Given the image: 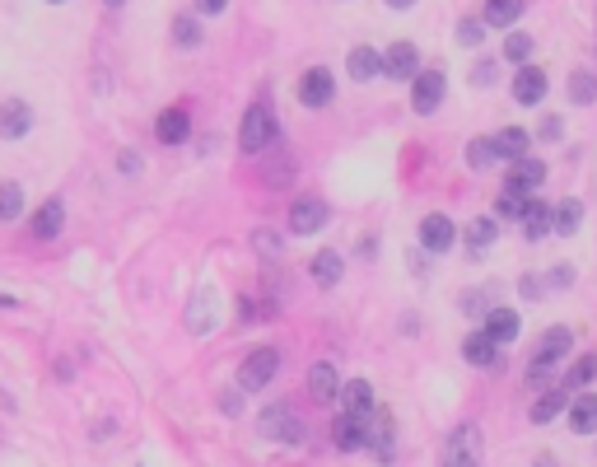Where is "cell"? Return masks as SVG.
<instances>
[{"label":"cell","instance_id":"obj_1","mask_svg":"<svg viewBox=\"0 0 597 467\" xmlns=\"http://www.w3.org/2000/svg\"><path fill=\"white\" fill-rule=\"evenodd\" d=\"M570 350H574V327H565V323L546 327L537 350H532V360H528V369H523L528 388H546L555 374H561V360H570Z\"/></svg>","mask_w":597,"mask_h":467},{"label":"cell","instance_id":"obj_27","mask_svg":"<svg viewBox=\"0 0 597 467\" xmlns=\"http://www.w3.org/2000/svg\"><path fill=\"white\" fill-rule=\"evenodd\" d=\"M28 127H33V108L24 99L0 103V140H19V136H28Z\"/></svg>","mask_w":597,"mask_h":467},{"label":"cell","instance_id":"obj_45","mask_svg":"<svg viewBox=\"0 0 597 467\" xmlns=\"http://www.w3.org/2000/svg\"><path fill=\"white\" fill-rule=\"evenodd\" d=\"M537 136H541V140H561V136H565V117H555V112L541 117V131H537Z\"/></svg>","mask_w":597,"mask_h":467},{"label":"cell","instance_id":"obj_5","mask_svg":"<svg viewBox=\"0 0 597 467\" xmlns=\"http://www.w3.org/2000/svg\"><path fill=\"white\" fill-rule=\"evenodd\" d=\"M275 374H281V350L275 346H252L243 365H238V388L243 393H262V388L275 383Z\"/></svg>","mask_w":597,"mask_h":467},{"label":"cell","instance_id":"obj_53","mask_svg":"<svg viewBox=\"0 0 597 467\" xmlns=\"http://www.w3.org/2000/svg\"><path fill=\"white\" fill-rule=\"evenodd\" d=\"M532 467H555V458H537V462H532Z\"/></svg>","mask_w":597,"mask_h":467},{"label":"cell","instance_id":"obj_7","mask_svg":"<svg viewBox=\"0 0 597 467\" xmlns=\"http://www.w3.org/2000/svg\"><path fill=\"white\" fill-rule=\"evenodd\" d=\"M416 239H420V253H425V257H448V253L458 248V224H453V215H444V211H429V215L416 224Z\"/></svg>","mask_w":597,"mask_h":467},{"label":"cell","instance_id":"obj_26","mask_svg":"<svg viewBox=\"0 0 597 467\" xmlns=\"http://www.w3.org/2000/svg\"><path fill=\"white\" fill-rule=\"evenodd\" d=\"M579 229H583V202L579 197H561L551 206V234H555V239H574Z\"/></svg>","mask_w":597,"mask_h":467},{"label":"cell","instance_id":"obj_16","mask_svg":"<svg viewBox=\"0 0 597 467\" xmlns=\"http://www.w3.org/2000/svg\"><path fill=\"white\" fill-rule=\"evenodd\" d=\"M416 70H420V47L416 43H392L387 52H383V75L387 80H396V85H411L416 80Z\"/></svg>","mask_w":597,"mask_h":467},{"label":"cell","instance_id":"obj_24","mask_svg":"<svg viewBox=\"0 0 597 467\" xmlns=\"http://www.w3.org/2000/svg\"><path fill=\"white\" fill-rule=\"evenodd\" d=\"M154 136H159V145H187L191 112L187 108H164V112H159V122H154Z\"/></svg>","mask_w":597,"mask_h":467},{"label":"cell","instance_id":"obj_38","mask_svg":"<svg viewBox=\"0 0 597 467\" xmlns=\"http://www.w3.org/2000/svg\"><path fill=\"white\" fill-rule=\"evenodd\" d=\"M24 215V187L19 182H0V220H19Z\"/></svg>","mask_w":597,"mask_h":467},{"label":"cell","instance_id":"obj_46","mask_svg":"<svg viewBox=\"0 0 597 467\" xmlns=\"http://www.w3.org/2000/svg\"><path fill=\"white\" fill-rule=\"evenodd\" d=\"M220 411H224V416H243V388H233V393H220Z\"/></svg>","mask_w":597,"mask_h":467},{"label":"cell","instance_id":"obj_37","mask_svg":"<svg viewBox=\"0 0 597 467\" xmlns=\"http://www.w3.org/2000/svg\"><path fill=\"white\" fill-rule=\"evenodd\" d=\"M173 43H178L182 52H196V47H201V24H196L191 15H178V19H173Z\"/></svg>","mask_w":597,"mask_h":467},{"label":"cell","instance_id":"obj_51","mask_svg":"<svg viewBox=\"0 0 597 467\" xmlns=\"http://www.w3.org/2000/svg\"><path fill=\"white\" fill-rule=\"evenodd\" d=\"M383 5H387V10H396V15H407V10H416V5H420V0H383Z\"/></svg>","mask_w":597,"mask_h":467},{"label":"cell","instance_id":"obj_39","mask_svg":"<svg viewBox=\"0 0 597 467\" xmlns=\"http://www.w3.org/2000/svg\"><path fill=\"white\" fill-rule=\"evenodd\" d=\"M187 327L191 332H211L215 327V318H211V290H201L191 299V314H187Z\"/></svg>","mask_w":597,"mask_h":467},{"label":"cell","instance_id":"obj_32","mask_svg":"<svg viewBox=\"0 0 597 467\" xmlns=\"http://www.w3.org/2000/svg\"><path fill=\"white\" fill-rule=\"evenodd\" d=\"M499 164V150H495V136H471L467 140V169L471 173H486Z\"/></svg>","mask_w":597,"mask_h":467},{"label":"cell","instance_id":"obj_31","mask_svg":"<svg viewBox=\"0 0 597 467\" xmlns=\"http://www.w3.org/2000/svg\"><path fill=\"white\" fill-rule=\"evenodd\" d=\"M532 131H523V127H504V131H495V150H499V160H523V154H532Z\"/></svg>","mask_w":597,"mask_h":467},{"label":"cell","instance_id":"obj_43","mask_svg":"<svg viewBox=\"0 0 597 467\" xmlns=\"http://www.w3.org/2000/svg\"><path fill=\"white\" fill-rule=\"evenodd\" d=\"M519 295H523V299H532V304L551 299V295H546V281L537 276V271H523V276H519Z\"/></svg>","mask_w":597,"mask_h":467},{"label":"cell","instance_id":"obj_4","mask_svg":"<svg viewBox=\"0 0 597 467\" xmlns=\"http://www.w3.org/2000/svg\"><path fill=\"white\" fill-rule=\"evenodd\" d=\"M360 453H369L378 467L396 462V420H392V411L383 402H374V411L365 416V449Z\"/></svg>","mask_w":597,"mask_h":467},{"label":"cell","instance_id":"obj_41","mask_svg":"<svg viewBox=\"0 0 597 467\" xmlns=\"http://www.w3.org/2000/svg\"><path fill=\"white\" fill-rule=\"evenodd\" d=\"M458 308H462L467 318L481 323V318H486V308H490V290H462V304H458Z\"/></svg>","mask_w":597,"mask_h":467},{"label":"cell","instance_id":"obj_35","mask_svg":"<svg viewBox=\"0 0 597 467\" xmlns=\"http://www.w3.org/2000/svg\"><path fill=\"white\" fill-rule=\"evenodd\" d=\"M570 103H574V108L597 103V75H592V70H574V75H570Z\"/></svg>","mask_w":597,"mask_h":467},{"label":"cell","instance_id":"obj_8","mask_svg":"<svg viewBox=\"0 0 597 467\" xmlns=\"http://www.w3.org/2000/svg\"><path fill=\"white\" fill-rule=\"evenodd\" d=\"M285 224H290V234H299V239H313V234H323L332 224V206L323 197H313V192H304V197L290 202Z\"/></svg>","mask_w":597,"mask_h":467},{"label":"cell","instance_id":"obj_42","mask_svg":"<svg viewBox=\"0 0 597 467\" xmlns=\"http://www.w3.org/2000/svg\"><path fill=\"white\" fill-rule=\"evenodd\" d=\"M541 281H546V295H555V290H570V285H574V266H570V262H561V266H551Z\"/></svg>","mask_w":597,"mask_h":467},{"label":"cell","instance_id":"obj_52","mask_svg":"<svg viewBox=\"0 0 597 467\" xmlns=\"http://www.w3.org/2000/svg\"><path fill=\"white\" fill-rule=\"evenodd\" d=\"M0 411H19V402H15V398L5 393V388H0Z\"/></svg>","mask_w":597,"mask_h":467},{"label":"cell","instance_id":"obj_49","mask_svg":"<svg viewBox=\"0 0 597 467\" xmlns=\"http://www.w3.org/2000/svg\"><path fill=\"white\" fill-rule=\"evenodd\" d=\"M229 0H196V15H224Z\"/></svg>","mask_w":597,"mask_h":467},{"label":"cell","instance_id":"obj_18","mask_svg":"<svg viewBox=\"0 0 597 467\" xmlns=\"http://www.w3.org/2000/svg\"><path fill=\"white\" fill-rule=\"evenodd\" d=\"M308 281H313L317 290H336V285L345 281V257H341L336 248H323V253L308 262Z\"/></svg>","mask_w":597,"mask_h":467},{"label":"cell","instance_id":"obj_15","mask_svg":"<svg viewBox=\"0 0 597 467\" xmlns=\"http://www.w3.org/2000/svg\"><path fill=\"white\" fill-rule=\"evenodd\" d=\"M499 350H504V346H499L486 327H476V332L462 337V360H467L471 369H481V374H486V369H499Z\"/></svg>","mask_w":597,"mask_h":467},{"label":"cell","instance_id":"obj_36","mask_svg":"<svg viewBox=\"0 0 597 467\" xmlns=\"http://www.w3.org/2000/svg\"><path fill=\"white\" fill-rule=\"evenodd\" d=\"M532 52H537V37H528V33H509V37H504V61L528 66Z\"/></svg>","mask_w":597,"mask_h":467},{"label":"cell","instance_id":"obj_33","mask_svg":"<svg viewBox=\"0 0 597 467\" xmlns=\"http://www.w3.org/2000/svg\"><path fill=\"white\" fill-rule=\"evenodd\" d=\"M252 253L266 262V266H275V262H281L285 257V239H281V234H275V229H252Z\"/></svg>","mask_w":597,"mask_h":467},{"label":"cell","instance_id":"obj_47","mask_svg":"<svg viewBox=\"0 0 597 467\" xmlns=\"http://www.w3.org/2000/svg\"><path fill=\"white\" fill-rule=\"evenodd\" d=\"M519 206H523V202H513V197H499V202H495V215H504V220H519Z\"/></svg>","mask_w":597,"mask_h":467},{"label":"cell","instance_id":"obj_13","mask_svg":"<svg viewBox=\"0 0 597 467\" xmlns=\"http://www.w3.org/2000/svg\"><path fill=\"white\" fill-rule=\"evenodd\" d=\"M546 89H551V80H546V70L541 66H519V75H513V85H509V94H513V103L519 108H541V99H546Z\"/></svg>","mask_w":597,"mask_h":467},{"label":"cell","instance_id":"obj_23","mask_svg":"<svg viewBox=\"0 0 597 467\" xmlns=\"http://www.w3.org/2000/svg\"><path fill=\"white\" fill-rule=\"evenodd\" d=\"M519 229H523V239H528V244L551 239V206L537 202V197H528V202L519 206Z\"/></svg>","mask_w":597,"mask_h":467},{"label":"cell","instance_id":"obj_28","mask_svg":"<svg viewBox=\"0 0 597 467\" xmlns=\"http://www.w3.org/2000/svg\"><path fill=\"white\" fill-rule=\"evenodd\" d=\"M66 229V202L61 197H47L43 206H37V215H33V239H57V234Z\"/></svg>","mask_w":597,"mask_h":467},{"label":"cell","instance_id":"obj_20","mask_svg":"<svg viewBox=\"0 0 597 467\" xmlns=\"http://www.w3.org/2000/svg\"><path fill=\"white\" fill-rule=\"evenodd\" d=\"M481 327H486L499 346H509V341H519V337H523V318H519V308H504V304H490V308H486Z\"/></svg>","mask_w":597,"mask_h":467},{"label":"cell","instance_id":"obj_30","mask_svg":"<svg viewBox=\"0 0 597 467\" xmlns=\"http://www.w3.org/2000/svg\"><path fill=\"white\" fill-rule=\"evenodd\" d=\"M271 154H275V145H271ZM257 160H262V182H266L271 192L290 187V182H294V173H299L290 154H275V160H266V154H257Z\"/></svg>","mask_w":597,"mask_h":467},{"label":"cell","instance_id":"obj_6","mask_svg":"<svg viewBox=\"0 0 597 467\" xmlns=\"http://www.w3.org/2000/svg\"><path fill=\"white\" fill-rule=\"evenodd\" d=\"M481 449H486L481 425L458 420L448 431V444H444V467H481Z\"/></svg>","mask_w":597,"mask_h":467},{"label":"cell","instance_id":"obj_21","mask_svg":"<svg viewBox=\"0 0 597 467\" xmlns=\"http://www.w3.org/2000/svg\"><path fill=\"white\" fill-rule=\"evenodd\" d=\"M332 449L336 453H360L365 449V420L350 416V411H336L332 416Z\"/></svg>","mask_w":597,"mask_h":467},{"label":"cell","instance_id":"obj_3","mask_svg":"<svg viewBox=\"0 0 597 467\" xmlns=\"http://www.w3.org/2000/svg\"><path fill=\"white\" fill-rule=\"evenodd\" d=\"M275 140H281L275 108H271V103H252V108L243 112V127H238V150H243L248 160H257V154H266Z\"/></svg>","mask_w":597,"mask_h":467},{"label":"cell","instance_id":"obj_25","mask_svg":"<svg viewBox=\"0 0 597 467\" xmlns=\"http://www.w3.org/2000/svg\"><path fill=\"white\" fill-rule=\"evenodd\" d=\"M565 407H570V388L555 383V388H546V393L528 407V420H532V425H551V420L565 416Z\"/></svg>","mask_w":597,"mask_h":467},{"label":"cell","instance_id":"obj_2","mask_svg":"<svg viewBox=\"0 0 597 467\" xmlns=\"http://www.w3.org/2000/svg\"><path fill=\"white\" fill-rule=\"evenodd\" d=\"M257 435L285 444V449H304V444H308V425H304V416H299L290 402H271V407H262V416H257Z\"/></svg>","mask_w":597,"mask_h":467},{"label":"cell","instance_id":"obj_34","mask_svg":"<svg viewBox=\"0 0 597 467\" xmlns=\"http://www.w3.org/2000/svg\"><path fill=\"white\" fill-rule=\"evenodd\" d=\"M592 383H597V350H583V356L570 365V374H565V388L579 393V388H592Z\"/></svg>","mask_w":597,"mask_h":467},{"label":"cell","instance_id":"obj_48","mask_svg":"<svg viewBox=\"0 0 597 467\" xmlns=\"http://www.w3.org/2000/svg\"><path fill=\"white\" fill-rule=\"evenodd\" d=\"M355 253H360L365 262H374V257H378V234H365V239H360V248H355Z\"/></svg>","mask_w":597,"mask_h":467},{"label":"cell","instance_id":"obj_14","mask_svg":"<svg viewBox=\"0 0 597 467\" xmlns=\"http://www.w3.org/2000/svg\"><path fill=\"white\" fill-rule=\"evenodd\" d=\"M565 425H570V435H579V440H592V435H597V393H588V388L570 393Z\"/></svg>","mask_w":597,"mask_h":467},{"label":"cell","instance_id":"obj_11","mask_svg":"<svg viewBox=\"0 0 597 467\" xmlns=\"http://www.w3.org/2000/svg\"><path fill=\"white\" fill-rule=\"evenodd\" d=\"M294 94H299V103L304 108H327L332 99H336V75L327 70V66H308L304 75H299V85H294Z\"/></svg>","mask_w":597,"mask_h":467},{"label":"cell","instance_id":"obj_17","mask_svg":"<svg viewBox=\"0 0 597 467\" xmlns=\"http://www.w3.org/2000/svg\"><path fill=\"white\" fill-rule=\"evenodd\" d=\"M374 383L369 379H341V393H336V411H350V416H369L374 411Z\"/></svg>","mask_w":597,"mask_h":467},{"label":"cell","instance_id":"obj_9","mask_svg":"<svg viewBox=\"0 0 597 467\" xmlns=\"http://www.w3.org/2000/svg\"><path fill=\"white\" fill-rule=\"evenodd\" d=\"M541 182H546V160H537V154H523V160H513L509 173H504V197L528 202V197H537Z\"/></svg>","mask_w":597,"mask_h":467},{"label":"cell","instance_id":"obj_29","mask_svg":"<svg viewBox=\"0 0 597 467\" xmlns=\"http://www.w3.org/2000/svg\"><path fill=\"white\" fill-rule=\"evenodd\" d=\"M523 10H528V0H486L481 5V24L486 28H513L523 19Z\"/></svg>","mask_w":597,"mask_h":467},{"label":"cell","instance_id":"obj_55","mask_svg":"<svg viewBox=\"0 0 597 467\" xmlns=\"http://www.w3.org/2000/svg\"><path fill=\"white\" fill-rule=\"evenodd\" d=\"M47 5H66V0H47Z\"/></svg>","mask_w":597,"mask_h":467},{"label":"cell","instance_id":"obj_40","mask_svg":"<svg viewBox=\"0 0 597 467\" xmlns=\"http://www.w3.org/2000/svg\"><path fill=\"white\" fill-rule=\"evenodd\" d=\"M458 43H462V47H481V43H486V24H481V15H467V19L458 24Z\"/></svg>","mask_w":597,"mask_h":467},{"label":"cell","instance_id":"obj_19","mask_svg":"<svg viewBox=\"0 0 597 467\" xmlns=\"http://www.w3.org/2000/svg\"><path fill=\"white\" fill-rule=\"evenodd\" d=\"M304 383H308V398L327 407V402H336V393H341V369H336L332 360H317V365H308V379H304Z\"/></svg>","mask_w":597,"mask_h":467},{"label":"cell","instance_id":"obj_44","mask_svg":"<svg viewBox=\"0 0 597 467\" xmlns=\"http://www.w3.org/2000/svg\"><path fill=\"white\" fill-rule=\"evenodd\" d=\"M495 80H499V66H495L490 57H486V61H476V66H471V85H476V89H490Z\"/></svg>","mask_w":597,"mask_h":467},{"label":"cell","instance_id":"obj_50","mask_svg":"<svg viewBox=\"0 0 597 467\" xmlns=\"http://www.w3.org/2000/svg\"><path fill=\"white\" fill-rule=\"evenodd\" d=\"M117 169H122V173H140V154H122V160H117Z\"/></svg>","mask_w":597,"mask_h":467},{"label":"cell","instance_id":"obj_22","mask_svg":"<svg viewBox=\"0 0 597 467\" xmlns=\"http://www.w3.org/2000/svg\"><path fill=\"white\" fill-rule=\"evenodd\" d=\"M345 75H350L355 85L378 80V75H383V52H378V47H369V43L350 47V57H345Z\"/></svg>","mask_w":597,"mask_h":467},{"label":"cell","instance_id":"obj_10","mask_svg":"<svg viewBox=\"0 0 597 467\" xmlns=\"http://www.w3.org/2000/svg\"><path fill=\"white\" fill-rule=\"evenodd\" d=\"M444 94H448V75L444 70H416V80H411V108L420 112V117H434L439 112V103H444Z\"/></svg>","mask_w":597,"mask_h":467},{"label":"cell","instance_id":"obj_54","mask_svg":"<svg viewBox=\"0 0 597 467\" xmlns=\"http://www.w3.org/2000/svg\"><path fill=\"white\" fill-rule=\"evenodd\" d=\"M108 5H112V10H117V5H127V0H108Z\"/></svg>","mask_w":597,"mask_h":467},{"label":"cell","instance_id":"obj_12","mask_svg":"<svg viewBox=\"0 0 597 467\" xmlns=\"http://www.w3.org/2000/svg\"><path fill=\"white\" fill-rule=\"evenodd\" d=\"M458 239L467 244V257L481 262L495 244H499V215H476L467 229H458Z\"/></svg>","mask_w":597,"mask_h":467}]
</instances>
